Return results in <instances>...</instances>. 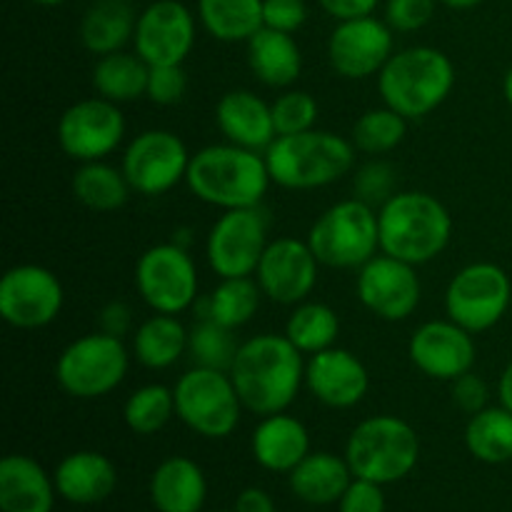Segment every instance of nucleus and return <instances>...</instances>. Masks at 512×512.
I'll return each instance as SVG.
<instances>
[{
    "instance_id": "obj_33",
    "label": "nucleus",
    "mask_w": 512,
    "mask_h": 512,
    "mask_svg": "<svg viewBox=\"0 0 512 512\" xmlns=\"http://www.w3.org/2000/svg\"><path fill=\"white\" fill-rule=\"evenodd\" d=\"M263 290L255 278H220L213 293L200 300L198 318H210L230 330L248 325L258 315Z\"/></svg>"
},
{
    "instance_id": "obj_53",
    "label": "nucleus",
    "mask_w": 512,
    "mask_h": 512,
    "mask_svg": "<svg viewBox=\"0 0 512 512\" xmlns=\"http://www.w3.org/2000/svg\"><path fill=\"white\" fill-rule=\"evenodd\" d=\"M38 5H60V3H68V0H33Z\"/></svg>"
},
{
    "instance_id": "obj_2",
    "label": "nucleus",
    "mask_w": 512,
    "mask_h": 512,
    "mask_svg": "<svg viewBox=\"0 0 512 512\" xmlns=\"http://www.w3.org/2000/svg\"><path fill=\"white\" fill-rule=\"evenodd\" d=\"M270 170L265 153L233 143L205 145L193 153L185 175L190 193L220 210L258 208L268 193Z\"/></svg>"
},
{
    "instance_id": "obj_26",
    "label": "nucleus",
    "mask_w": 512,
    "mask_h": 512,
    "mask_svg": "<svg viewBox=\"0 0 512 512\" xmlns=\"http://www.w3.org/2000/svg\"><path fill=\"white\" fill-rule=\"evenodd\" d=\"M150 503L158 512H200L208 500V480L193 458H165L150 475Z\"/></svg>"
},
{
    "instance_id": "obj_22",
    "label": "nucleus",
    "mask_w": 512,
    "mask_h": 512,
    "mask_svg": "<svg viewBox=\"0 0 512 512\" xmlns=\"http://www.w3.org/2000/svg\"><path fill=\"white\" fill-rule=\"evenodd\" d=\"M215 123L225 140L233 145L265 153L278 133L273 123V108L253 90H228L215 105Z\"/></svg>"
},
{
    "instance_id": "obj_31",
    "label": "nucleus",
    "mask_w": 512,
    "mask_h": 512,
    "mask_svg": "<svg viewBox=\"0 0 512 512\" xmlns=\"http://www.w3.org/2000/svg\"><path fill=\"white\" fill-rule=\"evenodd\" d=\"M70 190L73 198L93 213H115L128 203L133 193L123 170L113 168L105 160L80 163L70 180Z\"/></svg>"
},
{
    "instance_id": "obj_42",
    "label": "nucleus",
    "mask_w": 512,
    "mask_h": 512,
    "mask_svg": "<svg viewBox=\"0 0 512 512\" xmlns=\"http://www.w3.org/2000/svg\"><path fill=\"white\" fill-rule=\"evenodd\" d=\"M188 93V75L183 65H153L148 75L145 98L155 105H178Z\"/></svg>"
},
{
    "instance_id": "obj_21",
    "label": "nucleus",
    "mask_w": 512,
    "mask_h": 512,
    "mask_svg": "<svg viewBox=\"0 0 512 512\" xmlns=\"http://www.w3.org/2000/svg\"><path fill=\"white\" fill-rule=\"evenodd\" d=\"M305 388L325 408L350 410L365 400L370 390V373L363 360L345 348H328L308 355Z\"/></svg>"
},
{
    "instance_id": "obj_48",
    "label": "nucleus",
    "mask_w": 512,
    "mask_h": 512,
    "mask_svg": "<svg viewBox=\"0 0 512 512\" xmlns=\"http://www.w3.org/2000/svg\"><path fill=\"white\" fill-rule=\"evenodd\" d=\"M320 8L328 15H333L335 20H353V18H365V15H373L375 8L380 5V0H318Z\"/></svg>"
},
{
    "instance_id": "obj_46",
    "label": "nucleus",
    "mask_w": 512,
    "mask_h": 512,
    "mask_svg": "<svg viewBox=\"0 0 512 512\" xmlns=\"http://www.w3.org/2000/svg\"><path fill=\"white\" fill-rule=\"evenodd\" d=\"M450 385H453V403L458 405L463 413L475 415L483 408H488L490 390L488 385H485V380L480 378V375H475L473 370L460 375V378H455Z\"/></svg>"
},
{
    "instance_id": "obj_36",
    "label": "nucleus",
    "mask_w": 512,
    "mask_h": 512,
    "mask_svg": "<svg viewBox=\"0 0 512 512\" xmlns=\"http://www.w3.org/2000/svg\"><path fill=\"white\" fill-rule=\"evenodd\" d=\"M338 335V313L330 305L318 303V300H305V303L293 305V313L285 323V338L303 355H315L320 350L333 348Z\"/></svg>"
},
{
    "instance_id": "obj_6",
    "label": "nucleus",
    "mask_w": 512,
    "mask_h": 512,
    "mask_svg": "<svg viewBox=\"0 0 512 512\" xmlns=\"http://www.w3.org/2000/svg\"><path fill=\"white\" fill-rule=\"evenodd\" d=\"M345 460L355 478L393 485L408 478L420 460V435L398 415L360 420L345 443Z\"/></svg>"
},
{
    "instance_id": "obj_40",
    "label": "nucleus",
    "mask_w": 512,
    "mask_h": 512,
    "mask_svg": "<svg viewBox=\"0 0 512 512\" xmlns=\"http://www.w3.org/2000/svg\"><path fill=\"white\" fill-rule=\"evenodd\" d=\"M270 108H273V123L278 135H298L313 130L320 113L313 93L295 88H285V93H280L270 103Z\"/></svg>"
},
{
    "instance_id": "obj_9",
    "label": "nucleus",
    "mask_w": 512,
    "mask_h": 512,
    "mask_svg": "<svg viewBox=\"0 0 512 512\" xmlns=\"http://www.w3.org/2000/svg\"><path fill=\"white\" fill-rule=\"evenodd\" d=\"M128 365L130 353L123 338L95 330L65 345L55 363V380L70 398L98 400L123 383Z\"/></svg>"
},
{
    "instance_id": "obj_27",
    "label": "nucleus",
    "mask_w": 512,
    "mask_h": 512,
    "mask_svg": "<svg viewBox=\"0 0 512 512\" xmlns=\"http://www.w3.org/2000/svg\"><path fill=\"white\" fill-rule=\"evenodd\" d=\"M248 68L268 88H290L303 73V50L293 33L263 25L248 40Z\"/></svg>"
},
{
    "instance_id": "obj_32",
    "label": "nucleus",
    "mask_w": 512,
    "mask_h": 512,
    "mask_svg": "<svg viewBox=\"0 0 512 512\" xmlns=\"http://www.w3.org/2000/svg\"><path fill=\"white\" fill-rule=\"evenodd\" d=\"M150 65L138 53L100 55L93 68V90L110 103H133L148 90Z\"/></svg>"
},
{
    "instance_id": "obj_52",
    "label": "nucleus",
    "mask_w": 512,
    "mask_h": 512,
    "mask_svg": "<svg viewBox=\"0 0 512 512\" xmlns=\"http://www.w3.org/2000/svg\"><path fill=\"white\" fill-rule=\"evenodd\" d=\"M503 95H505V100H508V105L512 108V65H510L508 73H505V80H503Z\"/></svg>"
},
{
    "instance_id": "obj_16",
    "label": "nucleus",
    "mask_w": 512,
    "mask_h": 512,
    "mask_svg": "<svg viewBox=\"0 0 512 512\" xmlns=\"http://www.w3.org/2000/svg\"><path fill=\"white\" fill-rule=\"evenodd\" d=\"M355 293L365 310L388 323L408 320L423 300V283L415 265L378 253L358 270Z\"/></svg>"
},
{
    "instance_id": "obj_24",
    "label": "nucleus",
    "mask_w": 512,
    "mask_h": 512,
    "mask_svg": "<svg viewBox=\"0 0 512 512\" xmlns=\"http://www.w3.org/2000/svg\"><path fill=\"white\" fill-rule=\"evenodd\" d=\"M55 490L70 505H98L118 488V470L108 455L98 450H78L65 455L53 473Z\"/></svg>"
},
{
    "instance_id": "obj_13",
    "label": "nucleus",
    "mask_w": 512,
    "mask_h": 512,
    "mask_svg": "<svg viewBox=\"0 0 512 512\" xmlns=\"http://www.w3.org/2000/svg\"><path fill=\"white\" fill-rule=\"evenodd\" d=\"M193 155L188 145L173 130L153 128L135 135L123 153L120 170L128 178L133 193L145 198H158L173 190L188 175V165Z\"/></svg>"
},
{
    "instance_id": "obj_38",
    "label": "nucleus",
    "mask_w": 512,
    "mask_h": 512,
    "mask_svg": "<svg viewBox=\"0 0 512 512\" xmlns=\"http://www.w3.org/2000/svg\"><path fill=\"white\" fill-rule=\"evenodd\" d=\"M175 418V393L168 385L150 383L133 390L123 405V420L135 435H155Z\"/></svg>"
},
{
    "instance_id": "obj_5",
    "label": "nucleus",
    "mask_w": 512,
    "mask_h": 512,
    "mask_svg": "<svg viewBox=\"0 0 512 512\" xmlns=\"http://www.w3.org/2000/svg\"><path fill=\"white\" fill-rule=\"evenodd\" d=\"M453 88V60L433 45H413L393 53L378 75L383 105L398 110L408 120H420L435 113Z\"/></svg>"
},
{
    "instance_id": "obj_30",
    "label": "nucleus",
    "mask_w": 512,
    "mask_h": 512,
    "mask_svg": "<svg viewBox=\"0 0 512 512\" xmlns=\"http://www.w3.org/2000/svg\"><path fill=\"white\" fill-rule=\"evenodd\" d=\"M188 335L178 315H150L133 330V358L148 370L173 368L188 353Z\"/></svg>"
},
{
    "instance_id": "obj_45",
    "label": "nucleus",
    "mask_w": 512,
    "mask_h": 512,
    "mask_svg": "<svg viewBox=\"0 0 512 512\" xmlns=\"http://www.w3.org/2000/svg\"><path fill=\"white\" fill-rule=\"evenodd\" d=\"M340 512H385V493L383 485L373 480L353 478L345 495L338 503Z\"/></svg>"
},
{
    "instance_id": "obj_44",
    "label": "nucleus",
    "mask_w": 512,
    "mask_h": 512,
    "mask_svg": "<svg viewBox=\"0 0 512 512\" xmlns=\"http://www.w3.org/2000/svg\"><path fill=\"white\" fill-rule=\"evenodd\" d=\"M265 28L295 33L308 20V5L305 0H263Z\"/></svg>"
},
{
    "instance_id": "obj_10",
    "label": "nucleus",
    "mask_w": 512,
    "mask_h": 512,
    "mask_svg": "<svg viewBox=\"0 0 512 512\" xmlns=\"http://www.w3.org/2000/svg\"><path fill=\"white\" fill-rule=\"evenodd\" d=\"M135 288L153 313H185L200 290L193 255L175 240L153 245L135 263Z\"/></svg>"
},
{
    "instance_id": "obj_28",
    "label": "nucleus",
    "mask_w": 512,
    "mask_h": 512,
    "mask_svg": "<svg viewBox=\"0 0 512 512\" xmlns=\"http://www.w3.org/2000/svg\"><path fill=\"white\" fill-rule=\"evenodd\" d=\"M290 475V490L298 500L308 505H333L340 503L348 485L353 483V470H350L345 455L335 453H310Z\"/></svg>"
},
{
    "instance_id": "obj_35",
    "label": "nucleus",
    "mask_w": 512,
    "mask_h": 512,
    "mask_svg": "<svg viewBox=\"0 0 512 512\" xmlns=\"http://www.w3.org/2000/svg\"><path fill=\"white\" fill-rule=\"evenodd\" d=\"M465 448L485 465H503L512 460V413L503 405L483 408L470 415L465 425Z\"/></svg>"
},
{
    "instance_id": "obj_20",
    "label": "nucleus",
    "mask_w": 512,
    "mask_h": 512,
    "mask_svg": "<svg viewBox=\"0 0 512 512\" xmlns=\"http://www.w3.org/2000/svg\"><path fill=\"white\" fill-rule=\"evenodd\" d=\"M408 358L425 378L453 383L475 365L473 333L450 318L428 320L410 335Z\"/></svg>"
},
{
    "instance_id": "obj_29",
    "label": "nucleus",
    "mask_w": 512,
    "mask_h": 512,
    "mask_svg": "<svg viewBox=\"0 0 512 512\" xmlns=\"http://www.w3.org/2000/svg\"><path fill=\"white\" fill-rule=\"evenodd\" d=\"M135 23L138 15L128 0H95L80 20V43L98 58L118 53L133 43Z\"/></svg>"
},
{
    "instance_id": "obj_17",
    "label": "nucleus",
    "mask_w": 512,
    "mask_h": 512,
    "mask_svg": "<svg viewBox=\"0 0 512 512\" xmlns=\"http://www.w3.org/2000/svg\"><path fill=\"white\" fill-rule=\"evenodd\" d=\"M393 28L375 15L340 20L328 40L330 68L345 80H365L380 75L393 58Z\"/></svg>"
},
{
    "instance_id": "obj_43",
    "label": "nucleus",
    "mask_w": 512,
    "mask_h": 512,
    "mask_svg": "<svg viewBox=\"0 0 512 512\" xmlns=\"http://www.w3.org/2000/svg\"><path fill=\"white\" fill-rule=\"evenodd\" d=\"M438 0H388L385 23L398 33H415L433 20Z\"/></svg>"
},
{
    "instance_id": "obj_4",
    "label": "nucleus",
    "mask_w": 512,
    "mask_h": 512,
    "mask_svg": "<svg viewBox=\"0 0 512 512\" xmlns=\"http://www.w3.org/2000/svg\"><path fill=\"white\" fill-rule=\"evenodd\" d=\"M353 140L330 130L278 135L265 150L270 178L285 190H318L338 183L355 168Z\"/></svg>"
},
{
    "instance_id": "obj_12",
    "label": "nucleus",
    "mask_w": 512,
    "mask_h": 512,
    "mask_svg": "<svg viewBox=\"0 0 512 512\" xmlns=\"http://www.w3.org/2000/svg\"><path fill=\"white\" fill-rule=\"evenodd\" d=\"M268 243V215L260 205L223 210L205 240V255L218 278H255Z\"/></svg>"
},
{
    "instance_id": "obj_37",
    "label": "nucleus",
    "mask_w": 512,
    "mask_h": 512,
    "mask_svg": "<svg viewBox=\"0 0 512 512\" xmlns=\"http://www.w3.org/2000/svg\"><path fill=\"white\" fill-rule=\"evenodd\" d=\"M408 118L398 113V110L388 108H373L365 110L353 125V133H350V140H353L355 150L365 155H373V158H380V155L390 153V150L398 148L405 140V133H408Z\"/></svg>"
},
{
    "instance_id": "obj_18",
    "label": "nucleus",
    "mask_w": 512,
    "mask_h": 512,
    "mask_svg": "<svg viewBox=\"0 0 512 512\" xmlns=\"http://www.w3.org/2000/svg\"><path fill=\"white\" fill-rule=\"evenodd\" d=\"M320 260L310 250L308 240L285 238L270 240L260 258L255 280L268 300L278 305H300L318 285Z\"/></svg>"
},
{
    "instance_id": "obj_51",
    "label": "nucleus",
    "mask_w": 512,
    "mask_h": 512,
    "mask_svg": "<svg viewBox=\"0 0 512 512\" xmlns=\"http://www.w3.org/2000/svg\"><path fill=\"white\" fill-rule=\"evenodd\" d=\"M443 5H448V8H455V10H468V8H475V5L485 3V0H440Z\"/></svg>"
},
{
    "instance_id": "obj_34",
    "label": "nucleus",
    "mask_w": 512,
    "mask_h": 512,
    "mask_svg": "<svg viewBox=\"0 0 512 512\" xmlns=\"http://www.w3.org/2000/svg\"><path fill=\"white\" fill-rule=\"evenodd\" d=\"M198 15L220 43H248L265 25L263 0H198Z\"/></svg>"
},
{
    "instance_id": "obj_11",
    "label": "nucleus",
    "mask_w": 512,
    "mask_h": 512,
    "mask_svg": "<svg viewBox=\"0 0 512 512\" xmlns=\"http://www.w3.org/2000/svg\"><path fill=\"white\" fill-rule=\"evenodd\" d=\"M512 300L510 275L495 263H470L450 278L445 313L473 335L495 328Z\"/></svg>"
},
{
    "instance_id": "obj_39",
    "label": "nucleus",
    "mask_w": 512,
    "mask_h": 512,
    "mask_svg": "<svg viewBox=\"0 0 512 512\" xmlns=\"http://www.w3.org/2000/svg\"><path fill=\"white\" fill-rule=\"evenodd\" d=\"M238 348L240 345L235 343L233 330L215 323V320L198 318V323L190 328L188 353L193 363L200 365V368L230 370Z\"/></svg>"
},
{
    "instance_id": "obj_3",
    "label": "nucleus",
    "mask_w": 512,
    "mask_h": 512,
    "mask_svg": "<svg viewBox=\"0 0 512 512\" xmlns=\"http://www.w3.org/2000/svg\"><path fill=\"white\" fill-rule=\"evenodd\" d=\"M380 253L410 265L433 263L453 238L450 210L423 190H398L378 208Z\"/></svg>"
},
{
    "instance_id": "obj_41",
    "label": "nucleus",
    "mask_w": 512,
    "mask_h": 512,
    "mask_svg": "<svg viewBox=\"0 0 512 512\" xmlns=\"http://www.w3.org/2000/svg\"><path fill=\"white\" fill-rule=\"evenodd\" d=\"M353 190L355 198H360L368 205H383L385 200L393 198L398 190H395V168L388 160L373 158L368 163L360 165L353 175Z\"/></svg>"
},
{
    "instance_id": "obj_8",
    "label": "nucleus",
    "mask_w": 512,
    "mask_h": 512,
    "mask_svg": "<svg viewBox=\"0 0 512 512\" xmlns=\"http://www.w3.org/2000/svg\"><path fill=\"white\" fill-rule=\"evenodd\" d=\"M173 393L175 418L200 438L223 440L240 425V413L245 408L228 370L195 365L180 375Z\"/></svg>"
},
{
    "instance_id": "obj_1",
    "label": "nucleus",
    "mask_w": 512,
    "mask_h": 512,
    "mask_svg": "<svg viewBox=\"0 0 512 512\" xmlns=\"http://www.w3.org/2000/svg\"><path fill=\"white\" fill-rule=\"evenodd\" d=\"M228 373L243 408L265 418L295 403L305 385V355L285 333H263L240 343Z\"/></svg>"
},
{
    "instance_id": "obj_15",
    "label": "nucleus",
    "mask_w": 512,
    "mask_h": 512,
    "mask_svg": "<svg viewBox=\"0 0 512 512\" xmlns=\"http://www.w3.org/2000/svg\"><path fill=\"white\" fill-rule=\"evenodd\" d=\"M125 115L118 103L100 98H85L65 108L58 120V145L70 160L93 163L105 160L123 145Z\"/></svg>"
},
{
    "instance_id": "obj_23",
    "label": "nucleus",
    "mask_w": 512,
    "mask_h": 512,
    "mask_svg": "<svg viewBox=\"0 0 512 512\" xmlns=\"http://www.w3.org/2000/svg\"><path fill=\"white\" fill-rule=\"evenodd\" d=\"M250 453L268 473H293L310 455V433L288 410L265 415L253 430Z\"/></svg>"
},
{
    "instance_id": "obj_7",
    "label": "nucleus",
    "mask_w": 512,
    "mask_h": 512,
    "mask_svg": "<svg viewBox=\"0 0 512 512\" xmlns=\"http://www.w3.org/2000/svg\"><path fill=\"white\" fill-rule=\"evenodd\" d=\"M308 245L325 268L360 270L380 253L378 210L360 198L340 200L315 220Z\"/></svg>"
},
{
    "instance_id": "obj_54",
    "label": "nucleus",
    "mask_w": 512,
    "mask_h": 512,
    "mask_svg": "<svg viewBox=\"0 0 512 512\" xmlns=\"http://www.w3.org/2000/svg\"><path fill=\"white\" fill-rule=\"evenodd\" d=\"M215 512H235V510H215Z\"/></svg>"
},
{
    "instance_id": "obj_14",
    "label": "nucleus",
    "mask_w": 512,
    "mask_h": 512,
    "mask_svg": "<svg viewBox=\"0 0 512 512\" xmlns=\"http://www.w3.org/2000/svg\"><path fill=\"white\" fill-rule=\"evenodd\" d=\"M63 303V283L43 265H13L0 278V318L15 330L45 328L58 318Z\"/></svg>"
},
{
    "instance_id": "obj_25",
    "label": "nucleus",
    "mask_w": 512,
    "mask_h": 512,
    "mask_svg": "<svg viewBox=\"0 0 512 512\" xmlns=\"http://www.w3.org/2000/svg\"><path fill=\"white\" fill-rule=\"evenodd\" d=\"M55 480L30 455H5L0 460V510L53 512Z\"/></svg>"
},
{
    "instance_id": "obj_47",
    "label": "nucleus",
    "mask_w": 512,
    "mask_h": 512,
    "mask_svg": "<svg viewBox=\"0 0 512 512\" xmlns=\"http://www.w3.org/2000/svg\"><path fill=\"white\" fill-rule=\"evenodd\" d=\"M98 325L103 333L123 338L133 330V310L123 300H113V303L103 305V310L98 313Z\"/></svg>"
},
{
    "instance_id": "obj_50",
    "label": "nucleus",
    "mask_w": 512,
    "mask_h": 512,
    "mask_svg": "<svg viewBox=\"0 0 512 512\" xmlns=\"http://www.w3.org/2000/svg\"><path fill=\"white\" fill-rule=\"evenodd\" d=\"M498 395H500V405H503V408H508L512 413V363L503 370V375H500Z\"/></svg>"
},
{
    "instance_id": "obj_49",
    "label": "nucleus",
    "mask_w": 512,
    "mask_h": 512,
    "mask_svg": "<svg viewBox=\"0 0 512 512\" xmlns=\"http://www.w3.org/2000/svg\"><path fill=\"white\" fill-rule=\"evenodd\" d=\"M235 512H275V503L263 488H245L235 498Z\"/></svg>"
},
{
    "instance_id": "obj_19",
    "label": "nucleus",
    "mask_w": 512,
    "mask_h": 512,
    "mask_svg": "<svg viewBox=\"0 0 512 512\" xmlns=\"http://www.w3.org/2000/svg\"><path fill=\"white\" fill-rule=\"evenodd\" d=\"M195 45V18L180 0H155L138 15L133 48L145 63L183 65Z\"/></svg>"
}]
</instances>
